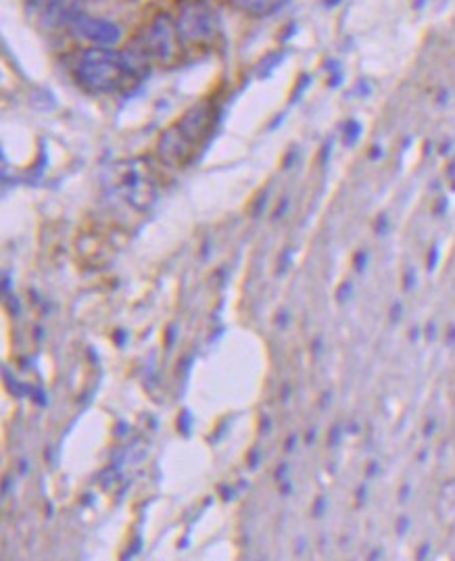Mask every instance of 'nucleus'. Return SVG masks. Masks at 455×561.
<instances>
[{
    "instance_id": "nucleus-4",
    "label": "nucleus",
    "mask_w": 455,
    "mask_h": 561,
    "mask_svg": "<svg viewBox=\"0 0 455 561\" xmlns=\"http://www.w3.org/2000/svg\"><path fill=\"white\" fill-rule=\"evenodd\" d=\"M138 40L149 50L153 61L159 63H174L182 47L178 29H175V21L165 13H159L155 19L149 21L143 36H138Z\"/></svg>"
},
{
    "instance_id": "nucleus-6",
    "label": "nucleus",
    "mask_w": 455,
    "mask_h": 561,
    "mask_svg": "<svg viewBox=\"0 0 455 561\" xmlns=\"http://www.w3.org/2000/svg\"><path fill=\"white\" fill-rule=\"evenodd\" d=\"M71 32L79 36V38L90 42L92 47L101 48H113L117 42L122 40V27L113 24V21L92 17L86 13H76V17L71 19Z\"/></svg>"
},
{
    "instance_id": "nucleus-7",
    "label": "nucleus",
    "mask_w": 455,
    "mask_h": 561,
    "mask_svg": "<svg viewBox=\"0 0 455 561\" xmlns=\"http://www.w3.org/2000/svg\"><path fill=\"white\" fill-rule=\"evenodd\" d=\"M286 3V0H232V6L251 17H263V15L274 13Z\"/></svg>"
},
{
    "instance_id": "nucleus-2",
    "label": "nucleus",
    "mask_w": 455,
    "mask_h": 561,
    "mask_svg": "<svg viewBox=\"0 0 455 561\" xmlns=\"http://www.w3.org/2000/svg\"><path fill=\"white\" fill-rule=\"evenodd\" d=\"M73 76L86 90L107 94L117 90L128 73L123 68L122 53L113 48L92 47L79 53L76 65H73Z\"/></svg>"
},
{
    "instance_id": "nucleus-5",
    "label": "nucleus",
    "mask_w": 455,
    "mask_h": 561,
    "mask_svg": "<svg viewBox=\"0 0 455 561\" xmlns=\"http://www.w3.org/2000/svg\"><path fill=\"white\" fill-rule=\"evenodd\" d=\"M111 190L117 196L126 198L132 206L149 205L153 201V196H155L153 178L149 175V172H146V167H141L138 164H126L115 167Z\"/></svg>"
},
{
    "instance_id": "nucleus-3",
    "label": "nucleus",
    "mask_w": 455,
    "mask_h": 561,
    "mask_svg": "<svg viewBox=\"0 0 455 561\" xmlns=\"http://www.w3.org/2000/svg\"><path fill=\"white\" fill-rule=\"evenodd\" d=\"M175 29L186 47H211L219 38V21L205 0H185L175 15Z\"/></svg>"
},
{
    "instance_id": "nucleus-1",
    "label": "nucleus",
    "mask_w": 455,
    "mask_h": 561,
    "mask_svg": "<svg viewBox=\"0 0 455 561\" xmlns=\"http://www.w3.org/2000/svg\"><path fill=\"white\" fill-rule=\"evenodd\" d=\"M216 111L207 102H199L186 111L172 128H167L159 138L157 154L165 165L174 169L186 167L199 149L201 140L209 134L214 125Z\"/></svg>"
}]
</instances>
